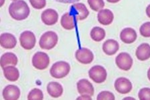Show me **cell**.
<instances>
[{
	"label": "cell",
	"instance_id": "1",
	"mask_svg": "<svg viewBox=\"0 0 150 100\" xmlns=\"http://www.w3.org/2000/svg\"><path fill=\"white\" fill-rule=\"evenodd\" d=\"M9 15L17 21L25 20L29 16L30 10L26 2L23 0H16L9 7Z\"/></svg>",
	"mask_w": 150,
	"mask_h": 100
},
{
	"label": "cell",
	"instance_id": "2",
	"mask_svg": "<svg viewBox=\"0 0 150 100\" xmlns=\"http://www.w3.org/2000/svg\"><path fill=\"white\" fill-rule=\"evenodd\" d=\"M70 71V66L69 63L60 61L52 65L50 69L51 76L56 79H62L69 75Z\"/></svg>",
	"mask_w": 150,
	"mask_h": 100
},
{
	"label": "cell",
	"instance_id": "3",
	"mask_svg": "<svg viewBox=\"0 0 150 100\" xmlns=\"http://www.w3.org/2000/svg\"><path fill=\"white\" fill-rule=\"evenodd\" d=\"M58 41V35L55 32L49 31L45 32L41 36L39 41V45L40 48L43 50H50L55 47Z\"/></svg>",
	"mask_w": 150,
	"mask_h": 100
},
{
	"label": "cell",
	"instance_id": "4",
	"mask_svg": "<svg viewBox=\"0 0 150 100\" xmlns=\"http://www.w3.org/2000/svg\"><path fill=\"white\" fill-rule=\"evenodd\" d=\"M88 76L94 82L101 83L107 80V73L105 67L101 66H95L88 71Z\"/></svg>",
	"mask_w": 150,
	"mask_h": 100
},
{
	"label": "cell",
	"instance_id": "5",
	"mask_svg": "<svg viewBox=\"0 0 150 100\" xmlns=\"http://www.w3.org/2000/svg\"><path fill=\"white\" fill-rule=\"evenodd\" d=\"M50 64V58L46 53L38 52L32 57V65L38 70H44Z\"/></svg>",
	"mask_w": 150,
	"mask_h": 100
},
{
	"label": "cell",
	"instance_id": "6",
	"mask_svg": "<svg viewBox=\"0 0 150 100\" xmlns=\"http://www.w3.org/2000/svg\"><path fill=\"white\" fill-rule=\"evenodd\" d=\"M20 45L26 50H30L34 48L36 39L34 34L30 31H25L20 36Z\"/></svg>",
	"mask_w": 150,
	"mask_h": 100
},
{
	"label": "cell",
	"instance_id": "7",
	"mask_svg": "<svg viewBox=\"0 0 150 100\" xmlns=\"http://www.w3.org/2000/svg\"><path fill=\"white\" fill-rule=\"evenodd\" d=\"M115 64L119 69L123 71H129L133 66L132 57L129 53L122 52L115 58Z\"/></svg>",
	"mask_w": 150,
	"mask_h": 100
},
{
	"label": "cell",
	"instance_id": "8",
	"mask_svg": "<svg viewBox=\"0 0 150 100\" xmlns=\"http://www.w3.org/2000/svg\"><path fill=\"white\" fill-rule=\"evenodd\" d=\"M70 13L76 18V21L85 20L89 15V11L83 3H74L70 8Z\"/></svg>",
	"mask_w": 150,
	"mask_h": 100
},
{
	"label": "cell",
	"instance_id": "9",
	"mask_svg": "<svg viewBox=\"0 0 150 100\" xmlns=\"http://www.w3.org/2000/svg\"><path fill=\"white\" fill-rule=\"evenodd\" d=\"M114 86L117 92L121 94H129L133 88L132 83L130 80L123 77L117 78L115 81Z\"/></svg>",
	"mask_w": 150,
	"mask_h": 100
},
{
	"label": "cell",
	"instance_id": "10",
	"mask_svg": "<svg viewBox=\"0 0 150 100\" xmlns=\"http://www.w3.org/2000/svg\"><path fill=\"white\" fill-rule=\"evenodd\" d=\"M75 57L77 61L82 64H89L93 61L94 55L90 50L84 48L76 51Z\"/></svg>",
	"mask_w": 150,
	"mask_h": 100
},
{
	"label": "cell",
	"instance_id": "11",
	"mask_svg": "<svg viewBox=\"0 0 150 100\" xmlns=\"http://www.w3.org/2000/svg\"><path fill=\"white\" fill-rule=\"evenodd\" d=\"M41 19L42 22L46 25H53L57 23L58 14L53 9H47L42 13Z\"/></svg>",
	"mask_w": 150,
	"mask_h": 100
},
{
	"label": "cell",
	"instance_id": "12",
	"mask_svg": "<svg viewBox=\"0 0 150 100\" xmlns=\"http://www.w3.org/2000/svg\"><path fill=\"white\" fill-rule=\"evenodd\" d=\"M20 90L14 85H7L2 92L4 99L6 100H17L20 98Z\"/></svg>",
	"mask_w": 150,
	"mask_h": 100
},
{
	"label": "cell",
	"instance_id": "13",
	"mask_svg": "<svg viewBox=\"0 0 150 100\" xmlns=\"http://www.w3.org/2000/svg\"><path fill=\"white\" fill-rule=\"evenodd\" d=\"M77 90L81 95H88L93 96L94 94V87L90 81L85 79L81 80L77 82Z\"/></svg>",
	"mask_w": 150,
	"mask_h": 100
},
{
	"label": "cell",
	"instance_id": "14",
	"mask_svg": "<svg viewBox=\"0 0 150 100\" xmlns=\"http://www.w3.org/2000/svg\"><path fill=\"white\" fill-rule=\"evenodd\" d=\"M0 44L5 49H13L17 44V39L13 34L4 33L0 36Z\"/></svg>",
	"mask_w": 150,
	"mask_h": 100
},
{
	"label": "cell",
	"instance_id": "15",
	"mask_svg": "<svg viewBox=\"0 0 150 100\" xmlns=\"http://www.w3.org/2000/svg\"><path fill=\"white\" fill-rule=\"evenodd\" d=\"M98 22L103 25L111 24L114 20V15L112 11L108 9L100 10L97 15Z\"/></svg>",
	"mask_w": 150,
	"mask_h": 100
},
{
	"label": "cell",
	"instance_id": "16",
	"mask_svg": "<svg viewBox=\"0 0 150 100\" xmlns=\"http://www.w3.org/2000/svg\"><path fill=\"white\" fill-rule=\"evenodd\" d=\"M137 38V35L135 30L131 27H126L123 29L120 33V39L123 43L130 44L134 42Z\"/></svg>",
	"mask_w": 150,
	"mask_h": 100
},
{
	"label": "cell",
	"instance_id": "17",
	"mask_svg": "<svg viewBox=\"0 0 150 100\" xmlns=\"http://www.w3.org/2000/svg\"><path fill=\"white\" fill-rule=\"evenodd\" d=\"M119 50V44L115 39H107L103 45V51L107 55H115Z\"/></svg>",
	"mask_w": 150,
	"mask_h": 100
},
{
	"label": "cell",
	"instance_id": "18",
	"mask_svg": "<svg viewBox=\"0 0 150 100\" xmlns=\"http://www.w3.org/2000/svg\"><path fill=\"white\" fill-rule=\"evenodd\" d=\"M18 59L16 55L13 53L8 52L1 55L0 59V65L2 69L9 66H16Z\"/></svg>",
	"mask_w": 150,
	"mask_h": 100
},
{
	"label": "cell",
	"instance_id": "19",
	"mask_svg": "<svg viewBox=\"0 0 150 100\" xmlns=\"http://www.w3.org/2000/svg\"><path fill=\"white\" fill-rule=\"evenodd\" d=\"M135 55L140 61H145L150 58V45L144 43L138 46L135 52Z\"/></svg>",
	"mask_w": 150,
	"mask_h": 100
},
{
	"label": "cell",
	"instance_id": "20",
	"mask_svg": "<svg viewBox=\"0 0 150 100\" xmlns=\"http://www.w3.org/2000/svg\"><path fill=\"white\" fill-rule=\"evenodd\" d=\"M47 92L52 97L57 98L62 95L63 87L60 83L56 81H52L47 85Z\"/></svg>",
	"mask_w": 150,
	"mask_h": 100
},
{
	"label": "cell",
	"instance_id": "21",
	"mask_svg": "<svg viewBox=\"0 0 150 100\" xmlns=\"http://www.w3.org/2000/svg\"><path fill=\"white\" fill-rule=\"evenodd\" d=\"M5 78L9 81H16L20 78V72L14 66H9L3 69Z\"/></svg>",
	"mask_w": 150,
	"mask_h": 100
},
{
	"label": "cell",
	"instance_id": "22",
	"mask_svg": "<svg viewBox=\"0 0 150 100\" xmlns=\"http://www.w3.org/2000/svg\"><path fill=\"white\" fill-rule=\"evenodd\" d=\"M60 24L63 28L67 30H72L74 28V17L70 13H65L62 16Z\"/></svg>",
	"mask_w": 150,
	"mask_h": 100
},
{
	"label": "cell",
	"instance_id": "23",
	"mask_svg": "<svg viewBox=\"0 0 150 100\" xmlns=\"http://www.w3.org/2000/svg\"><path fill=\"white\" fill-rule=\"evenodd\" d=\"M90 36L91 39L97 42H99L105 39L106 33L104 29L100 27H94L91 29Z\"/></svg>",
	"mask_w": 150,
	"mask_h": 100
},
{
	"label": "cell",
	"instance_id": "24",
	"mask_svg": "<svg viewBox=\"0 0 150 100\" xmlns=\"http://www.w3.org/2000/svg\"><path fill=\"white\" fill-rule=\"evenodd\" d=\"M43 99V92L38 88H34L32 90L28 95V99L29 100H42Z\"/></svg>",
	"mask_w": 150,
	"mask_h": 100
},
{
	"label": "cell",
	"instance_id": "25",
	"mask_svg": "<svg viewBox=\"0 0 150 100\" xmlns=\"http://www.w3.org/2000/svg\"><path fill=\"white\" fill-rule=\"evenodd\" d=\"M87 1L91 10L95 11H99L105 7L103 0H87Z\"/></svg>",
	"mask_w": 150,
	"mask_h": 100
},
{
	"label": "cell",
	"instance_id": "26",
	"mask_svg": "<svg viewBox=\"0 0 150 100\" xmlns=\"http://www.w3.org/2000/svg\"><path fill=\"white\" fill-rule=\"evenodd\" d=\"M97 100H115V97L114 94L112 93L108 92V91H103V92H100L98 94Z\"/></svg>",
	"mask_w": 150,
	"mask_h": 100
},
{
	"label": "cell",
	"instance_id": "27",
	"mask_svg": "<svg viewBox=\"0 0 150 100\" xmlns=\"http://www.w3.org/2000/svg\"><path fill=\"white\" fill-rule=\"evenodd\" d=\"M139 33L144 38H150V22H145L140 27Z\"/></svg>",
	"mask_w": 150,
	"mask_h": 100
},
{
	"label": "cell",
	"instance_id": "28",
	"mask_svg": "<svg viewBox=\"0 0 150 100\" xmlns=\"http://www.w3.org/2000/svg\"><path fill=\"white\" fill-rule=\"evenodd\" d=\"M138 97L140 100H150V88L144 87L139 90Z\"/></svg>",
	"mask_w": 150,
	"mask_h": 100
},
{
	"label": "cell",
	"instance_id": "29",
	"mask_svg": "<svg viewBox=\"0 0 150 100\" xmlns=\"http://www.w3.org/2000/svg\"><path fill=\"white\" fill-rule=\"evenodd\" d=\"M31 6L36 10H42L46 5V0H29Z\"/></svg>",
	"mask_w": 150,
	"mask_h": 100
},
{
	"label": "cell",
	"instance_id": "30",
	"mask_svg": "<svg viewBox=\"0 0 150 100\" xmlns=\"http://www.w3.org/2000/svg\"><path fill=\"white\" fill-rule=\"evenodd\" d=\"M55 1L62 3H74L75 2L80 1V0H55Z\"/></svg>",
	"mask_w": 150,
	"mask_h": 100
},
{
	"label": "cell",
	"instance_id": "31",
	"mask_svg": "<svg viewBox=\"0 0 150 100\" xmlns=\"http://www.w3.org/2000/svg\"><path fill=\"white\" fill-rule=\"evenodd\" d=\"M77 99L91 100L92 99V97H91V95H81V96L77 97Z\"/></svg>",
	"mask_w": 150,
	"mask_h": 100
},
{
	"label": "cell",
	"instance_id": "32",
	"mask_svg": "<svg viewBox=\"0 0 150 100\" xmlns=\"http://www.w3.org/2000/svg\"><path fill=\"white\" fill-rule=\"evenodd\" d=\"M146 14L147 15V17L150 18V4L149 6H147L146 8Z\"/></svg>",
	"mask_w": 150,
	"mask_h": 100
},
{
	"label": "cell",
	"instance_id": "33",
	"mask_svg": "<svg viewBox=\"0 0 150 100\" xmlns=\"http://www.w3.org/2000/svg\"><path fill=\"white\" fill-rule=\"evenodd\" d=\"M108 2H109V3H117V2H119L120 0H107Z\"/></svg>",
	"mask_w": 150,
	"mask_h": 100
},
{
	"label": "cell",
	"instance_id": "34",
	"mask_svg": "<svg viewBox=\"0 0 150 100\" xmlns=\"http://www.w3.org/2000/svg\"><path fill=\"white\" fill-rule=\"evenodd\" d=\"M147 78H148L149 80L150 81V67H149V69H148V71H147Z\"/></svg>",
	"mask_w": 150,
	"mask_h": 100
},
{
	"label": "cell",
	"instance_id": "35",
	"mask_svg": "<svg viewBox=\"0 0 150 100\" xmlns=\"http://www.w3.org/2000/svg\"><path fill=\"white\" fill-rule=\"evenodd\" d=\"M135 99V98H130V97H126V98H124V99Z\"/></svg>",
	"mask_w": 150,
	"mask_h": 100
},
{
	"label": "cell",
	"instance_id": "36",
	"mask_svg": "<svg viewBox=\"0 0 150 100\" xmlns=\"http://www.w3.org/2000/svg\"><path fill=\"white\" fill-rule=\"evenodd\" d=\"M4 0H2V3L1 4V7L3 6V3H4Z\"/></svg>",
	"mask_w": 150,
	"mask_h": 100
},
{
	"label": "cell",
	"instance_id": "37",
	"mask_svg": "<svg viewBox=\"0 0 150 100\" xmlns=\"http://www.w3.org/2000/svg\"><path fill=\"white\" fill-rule=\"evenodd\" d=\"M12 1H16V0H12Z\"/></svg>",
	"mask_w": 150,
	"mask_h": 100
}]
</instances>
